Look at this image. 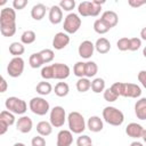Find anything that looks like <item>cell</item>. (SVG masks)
Returning a JSON list of instances; mask_svg holds the SVG:
<instances>
[{
  "label": "cell",
  "instance_id": "obj_11",
  "mask_svg": "<svg viewBox=\"0 0 146 146\" xmlns=\"http://www.w3.org/2000/svg\"><path fill=\"white\" fill-rule=\"evenodd\" d=\"M94 51H95V44L91 41H89V40L82 41L80 43L79 48H78L79 56L84 58V59H89L94 55Z\"/></svg>",
  "mask_w": 146,
  "mask_h": 146
},
{
  "label": "cell",
  "instance_id": "obj_48",
  "mask_svg": "<svg viewBox=\"0 0 146 146\" xmlns=\"http://www.w3.org/2000/svg\"><path fill=\"white\" fill-rule=\"evenodd\" d=\"M140 36H141V40H145V41H146V26L141 29V31H140Z\"/></svg>",
  "mask_w": 146,
  "mask_h": 146
},
{
  "label": "cell",
  "instance_id": "obj_40",
  "mask_svg": "<svg viewBox=\"0 0 146 146\" xmlns=\"http://www.w3.org/2000/svg\"><path fill=\"white\" fill-rule=\"evenodd\" d=\"M91 145H92V140L87 135H81L76 139V146H91Z\"/></svg>",
  "mask_w": 146,
  "mask_h": 146
},
{
  "label": "cell",
  "instance_id": "obj_26",
  "mask_svg": "<svg viewBox=\"0 0 146 146\" xmlns=\"http://www.w3.org/2000/svg\"><path fill=\"white\" fill-rule=\"evenodd\" d=\"M0 122L7 124L8 127L13 125L15 123V115H14V113L9 112L8 110L1 111V113H0Z\"/></svg>",
  "mask_w": 146,
  "mask_h": 146
},
{
  "label": "cell",
  "instance_id": "obj_15",
  "mask_svg": "<svg viewBox=\"0 0 146 146\" xmlns=\"http://www.w3.org/2000/svg\"><path fill=\"white\" fill-rule=\"evenodd\" d=\"M73 132L71 130H60L57 133V146H71L73 143Z\"/></svg>",
  "mask_w": 146,
  "mask_h": 146
},
{
  "label": "cell",
  "instance_id": "obj_47",
  "mask_svg": "<svg viewBox=\"0 0 146 146\" xmlns=\"http://www.w3.org/2000/svg\"><path fill=\"white\" fill-rule=\"evenodd\" d=\"M7 88H8V84H7V81H6V79L2 76L1 78V82H0V92H6V90H7Z\"/></svg>",
  "mask_w": 146,
  "mask_h": 146
},
{
  "label": "cell",
  "instance_id": "obj_19",
  "mask_svg": "<svg viewBox=\"0 0 146 146\" xmlns=\"http://www.w3.org/2000/svg\"><path fill=\"white\" fill-rule=\"evenodd\" d=\"M87 127H88V129H89L91 132H99V131L103 130L104 123H103V120H102L99 116L94 115V116H90V117L88 119Z\"/></svg>",
  "mask_w": 146,
  "mask_h": 146
},
{
  "label": "cell",
  "instance_id": "obj_7",
  "mask_svg": "<svg viewBox=\"0 0 146 146\" xmlns=\"http://www.w3.org/2000/svg\"><path fill=\"white\" fill-rule=\"evenodd\" d=\"M81 24H82V21L79 17V15L74 14V13H70L64 18L63 27H64V31L67 34H74L79 31V29L81 27Z\"/></svg>",
  "mask_w": 146,
  "mask_h": 146
},
{
  "label": "cell",
  "instance_id": "obj_16",
  "mask_svg": "<svg viewBox=\"0 0 146 146\" xmlns=\"http://www.w3.org/2000/svg\"><path fill=\"white\" fill-rule=\"evenodd\" d=\"M48 18L49 22L54 25L59 24L63 21V10L58 5H54L50 7L49 9V14H48Z\"/></svg>",
  "mask_w": 146,
  "mask_h": 146
},
{
  "label": "cell",
  "instance_id": "obj_23",
  "mask_svg": "<svg viewBox=\"0 0 146 146\" xmlns=\"http://www.w3.org/2000/svg\"><path fill=\"white\" fill-rule=\"evenodd\" d=\"M36 131L40 136L42 137H47L52 132V125L50 122L48 121H40L36 124Z\"/></svg>",
  "mask_w": 146,
  "mask_h": 146
},
{
  "label": "cell",
  "instance_id": "obj_1",
  "mask_svg": "<svg viewBox=\"0 0 146 146\" xmlns=\"http://www.w3.org/2000/svg\"><path fill=\"white\" fill-rule=\"evenodd\" d=\"M0 32L3 36H13L16 33V11L6 7L0 11Z\"/></svg>",
  "mask_w": 146,
  "mask_h": 146
},
{
  "label": "cell",
  "instance_id": "obj_14",
  "mask_svg": "<svg viewBox=\"0 0 146 146\" xmlns=\"http://www.w3.org/2000/svg\"><path fill=\"white\" fill-rule=\"evenodd\" d=\"M144 130L145 129L143 128V125H140L139 123H136V122H131L125 127V133L129 137L135 138V139L141 138L143 133H144Z\"/></svg>",
  "mask_w": 146,
  "mask_h": 146
},
{
  "label": "cell",
  "instance_id": "obj_34",
  "mask_svg": "<svg viewBox=\"0 0 146 146\" xmlns=\"http://www.w3.org/2000/svg\"><path fill=\"white\" fill-rule=\"evenodd\" d=\"M84 62H76L73 66V73L76 75L79 79L80 78H86V71H84Z\"/></svg>",
  "mask_w": 146,
  "mask_h": 146
},
{
  "label": "cell",
  "instance_id": "obj_44",
  "mask_svg": "<svg viewBox=\"0 0 146 146\" xmlns=\"http://www.w3.org/2000/svg\"><path fill=\"white\" fill-rule=\"evenodd\" d=\"M29 1L27 0H14L13 1V8L17 9V10H22L25 8V6H27Z\"/></svg>",
  "mask_w": 146,
  "mask_h": 146
},
{
  "label": "cell",
  "instance_id": "obj_17",
  "mask_svg": "<svg viewBox=\"0 0 146 146\" xmlns=\"http://www.w3.org/2000/svg\"><path fill=\"white\" fill-rule=\"evenodd\" d=\"M100 19H102L110 29L116 26L117 23H119V16H117V14H116L115 11H113V10H106V11H104V13L102 14Z\"/></svg>",
  "mask_w": 146,
  "mask_h": 146
},
{
  "label": "cell",
  "instance_id": "obj_38",
  "mask_svg": "<svg viewBox=\"0 0 146 146\" xmlns=\"http://www.w3.org/2000/svg\"><path fill=\"white\" fill-rule=\"evenodd\" d=\"M129 42H130L129 38H127V36L120 38L117 40V42H116V47L121 51H127V50H129Z\"/></svg>",
  "mask_w": 146,
  "mask_h": 146
},
{
  "label": "cell",
  "instance_id": "obj_22",
  "mask_svg": "<svg viewBox=\"0 0 146 146\" xmlns=\"http://www.w3.org/2000/svg\"><path fill=\"white\" fill-rule=\"evenodd\" d=\"M95 50L99 54H107L111 50V42L106 38H99L95 42Z\"/></svg>",
  "mask_w": 146,
  "mask_h": 146
},
{
  "label": "cell",
  "instance_id": "obj_12",
  "mask_svg": "<svg viewBox=\"0 0 146 146\" xmlns=\"http://www.w3.org/2000/svg\"><path fill=\"white\" fill-rule=\"evenodd\" d=\"M68 43H70V36L66 32H58L55 34L52 39V47L56 50L64 49Z\"/></svg>",
  "mask_w": 146,
  "mask_h": 146
},
{
  "label": "cell",
  "instance_id": "obj_45",
  "mask_svg": "<svg viewBox=\"0 0 146 146\" xmlns=\"http://www.w3.org/2000/svg\"><path fill=\"white\" fill-rule=\"evenodd\" d=\"M138 81L141 83L144 88H146V70H141L138 73Z\"/></svg>",
  "mask_w": 146,
  "mask_h": 146
},
{
  "label": "cell",
  "instance_id": "obj_36",
  "mask_svg": "<svg viewBox=\"0 0 146 146\" xmlns=\"http://www.w3.org/2000/svg\"><path fill=\"white\" fill-rule=\"evenodd\" d=\"M41 78L47 81V80H51L54 79V70H52V65H46L41 68Z\"/></svg>",
  "mask_w": 146,
  "mask_h": 146
},
{
  "label": "cell",
  "instance_id": "obj_37",
  "mask_svg": "<svg viewBox=\"0 0 146 146\" xmlns=\"http://www.w3.org/2000/svg\"><path fill=\"white\" fill-rule=\"evenodd\" d=\"M110 88H111V90H112L117 97H120V96L123 97V94H124V82H115V83H113Z\"/></svg>",
  "mask_w": 146,
  "mask_h": 146
},
{
  "label": "cell",
  "instance_id": "obj_53",
  "mask_svg": "<svg viewBox=\"0 0 146 146\" xmlns=\"http://www.w3.org/2000/svg\"><path fill=\"white\" fill-rule=\"evenodd\" d=\"M91 146H92V145H91Z\"/></svg>",
  "mask_w": 146,
  "mask_h": 146
},
{
  "label": "cell",
  "instance_id": "obj_41",
  "mask_svg": "<svg viewBox=\"0 0 146 146\" xmlns=\"http://www.w3.org/2000/svg\"><path fill=\"white\" fill-rule=\"evenodd\" d=\"M141 47V39L140 38H130L129 42V50L130 51H137Z\"/></svg>",
  "mask_w": 146,
  "mask_h": 146
},
{
  "label": "cell",
  "instance_id": "obj_2",
  "mask_svg": "<svg viewBox=\"0 0 146 146\" xmlns=\"http://www.w3.org/2000/svg\"><path fill=\"white\" fill-rule=\"evenodd\" d=\"M104 3H105V1H99V0L82 1L78 6V13L82 17H88V16L96 17L99 15V13L102 10V6Z\"/></svg>",
  "mask_w": 146,
  "mask_h": 146
},
{
  "label": "cell",
  "instance_id": "obj_43",
  "mask_svg": "<svg viewBox=\"0 0 146 146\" xmlns=\"http://www.w3.org/2000/svg\"><path fill=\"white\" fill-rule=\"evenodd\" d=\"M31 145L32 146H46V139L42 136L38 135V136H35V137L32 138Z\"/></svg>",
  "mask_w": 146,
  "mask_h": 146
},
{
  "label": "cell",
  "instance_id": "obj_25",
  "mask_svg": "<svg viewBox=\"0 0 146 146\" xmlns=\"http://www.w3.org/2000/svg\"><path fill=\"white\" fill-rule=\"evenodd\" d=\"M35 90H36V92L39 94V95H41V96H47V95H49L51 91H52V87H51V84L49 83V82H47V81H41V82H39L38 84H36V87H35Z\"/></svg>",
  "mask_w": 146,
  "mask_h": 146
},
{
  "label": "cell",
  "instance_id": "obj_21",
  "mask_svg": "<svg viewBox=\"0 0 146 146\" xmlns=\"http://www.w3.org/2000/svg\"><path fill=\"white\" fill-rule=\"evenodd\" d=\"M46 11H47V7L43 3H36L31 9V16L35 21H41L44 17Z\"/></svg>",
  "mask_w": 146,
  "mask_h": 146
},
{
  "label": "cell",
  "instance_id": "obj_33",
  "mask_svg": "<svg viewBox=\"0 0 146 146\" xmlns=\"http://www.w3.org/2000/svg\"><path fill=\"white\" fill-rule=\"evenodd\" d=\"M94 30H95V32L98 33V34H105V33H107L111 29H110L100 18H98V19H96V21L94 22Z\"/></svg>",
  "mask_w": 146,
  "mask_h": 146
},
{
  "label": "cell",
  "instance_id": "obj_52",
  "mask_svg": "<svg viewBox=\"0 0 146 146\" xmlns=\"http://www.w3.org/2000/svg\"><path fill=\"white\" fill-rule=\"evenodd\" d=\"M143 55H144V57L146 58V47H145V48L143 49Z\"/></svg>",
  "mask_w": 146,
  "mask_h": 146
},
{
  "label": "cell",
  "instance_id": "obj_46",
  "mask_svg": "<svg viewBox=\"0 0 146 146\" xmlns=\"http://www.w3.org/2000/svg\"><path fill=\"white\" fill-rule=\"evenodd\" d=\"M128 3H129V6H131L133 8H137V7L146 5V0H129Z\"/></svg>",
  "mask_w": 146,
  "mask_h": 146
},
{
  "label": "cell",
  "instance_id": "obj_27",
  "mask_svg": "<svg viewBox=\"0 0 146 146\" xmlns=\"http://www.w3.org/2000/svg\"><path fill=\"white\" fill-rule=\"evenodd\" d=\"M36 39V34L34 31L32 30H27V31H24L21 35V41L23 44H31L35 41Z\"/></svg>",
  "mask_w": 146,
  "mask_h": 146
},
{
  "label": "cell",
  "instance_id": "obj_9",
  "mask_svg": "<svg viewBox=\"0 0 146 146\" xmlns=\"http://www.w3.org/2000/svg\"><path fill=\"white\" fill-rule=\"evenodd\" d=\"M24 59L22 57H14L7 65V73L11 78H18L24 71Z\"/></svg>",
  "mask_w": 146,
  "mask_h": 146
},
{
  "label": "cell",
  "instance_id": "obj_35",
  "mask_svg": "<svg viewBox=\"0 0 146 146\" xmlns=\"http://www.w3.org/2000/svg\"><path fill=\"white\" fill-rule=\"evenodd\" d=\"M39 52H40V56H41V58L43 60V64H48V63L54 60L55 54H54V51L51 49H42Z\"/></svg>",
  "mask_w": 146,
  "mask_h": 146
},
{
  "label": "cell",
  "instance_id": "obj_49",
  "mask_svg": "<svg viewBox=\"0 0 146 146\" xmlns=\"http://www.w3.org/2000/svg\"><path fill=\"white\" fill-rule=\"evenodd\" d=\"M130 146H144V145H143L140 141H137V140H136V141H132V143L130 144Z\"/></svg>",
  "mask_w": 146,
  "mask_h": 146
},
{
  "label": "cell",
  "instance_id": "obj_32",
  "mask_svg": "<svg viewBox=\"0 0 146 146\" xmlns=\"http://www.w3.org/2000/svg\"><path fill=\"white\" fill-rule=\"evenodd\" d=\"M91 88V82L88 78H80L76 81V89L80 92H86Z\"/></svg>",
  "mask_w": 146,
  "mask_h": 146
},
{
  "label": "cell",
  "instance_id": "obj_18",
  "mask_svg": "<svg viewBox=\"0 0 146 146\" xmlns=\"http://www.w3.org/2000/svg\"><path fill=\"white\" fill-rule=\"evenodd\" d=\"M141 95V89L138 84L136 83H129L124 82V94L123 97H129V98H138Z\"/></svg>",
  "mask_w": 146,
  "mask_h": 146
},
{
  "label": "cell",
  "instance_id": "obj_24",
  "mask_svg": "<svg viewBox=\"0 0 146 146\" xmlns=\"http://www.w3.org/2000/svg\"><path fill=\"white\" fill-rule=\"evenodd\" d=\"M25 51V47L22 42H11L9 46V52L10 55H13L14 57H21V55H23Z\"/></svg>",
  "mask_w": 146,
  "mask_h": 146
},
{
  "label": "cell",
  "instance_id": "obj_30",
  "mask_svg": "<svg viewBox=\"0 0 146 146\" xmlns=\"http://www.w3.org/2000/svg\"><path fill=\"white\" fill-rule=\"evenodd\" d=\"M91 90L95 94H100L105 90V80L103 78H96L91 81Z\"/></svg>",
  "mask_w": 146,
  "mask_h": 146
},
{
  "label": "cell",
  "instance_id": "obj_42",
  "mask_svg": "<svg viewBox=\"0 0 146 146\" xmlns=\"http://www.w3.org/2000/svg\"><path fill=\"white\" fill-rule=\"evenodd\" d=\"M103 96H104V99L106 100V102H110V103H112V102H115L119 97L111 90V88H107V89H105L104 90V94H103Z\"/></svg>",
  "mask_w": 146,
  "mask_h": 146
},
{
  "label": "cell",
  "instance_id": "obj_20",
  "mask_svg": "<svg viewBox=\"0 0 146 146\" xmlns=\"http://www.w3.org/2000/svg\"><path fill=\"white\" fill-rule=\"evenodd\" d=\"M135 114L139 120H146V97L138 99L135 104Z\"/></svg>",
  "mask_w": 146,
  "mask_h": 146
},
{
  "label": "cell",
  "instance_id": "obj_8",
  "mask_svg": "<svg viewBox=\"0 0 146 146\" xmlns=\"http://www.w3.org/2000/svg\"><path fill=\"white\" fill-rule=\"evenodd\" d=\"M66 112L64 107L62 106H55L50 110V115H49V122L51 123L52 127L55 128H60L64 125L66 121Z\"/></svg>",
  "mask_w": 146,
  "mask_h": 146
},
{
  "label": "cell",
  "instance_id": "obj_6",
  "mask_svg": "<svg viewBox=\"0 0 146 146\" xmlns=\"http://www.w3.org/2000/svg\"><path fill=\"white\" fill-rule=\"evenodd\" d=\"M29 107L32 111V113L40 116L46 115L50 110L49 103L42 97H33L29 103Z\"/></svg>",
  "mask_w": 146,
  "mask_h": 146
},
{
  "label": "cell",
  "instance_id": "obj_3",
  "mask_svg": "<svg viewBox=\"0 0 146 146\" xmlns=\"http://www.w3.org/2000/svg\"><path fill=\"white\" fill-rule=\"evenodd\" d=\"M103 119L106 123L114 125V127H119L123 123L124 115L122 111H120L119 108L114 106H106L103 110Z\"/></svg>",
  "mask_w": 146,
  "mask_h": 146
},
{
  "label": "cell",
  "instance_id": "obj_5",
  "mask_svg": "<svg viewBox=\"0 0 146 146\" xmlns=\"http://www.w3.org/2000/svg\"><path fill=\"white\" fill-rule=\"evenodd\" d=\"M5 106L6 108L14 113V114H18V115H23L26 111H27V104L25 100L18 98V97H8L5 102Z\"/></svg>",
  "mask_w": 146,
  "mask_h": 146
},
{
  "label": "cell",
  "instance_id": "obj_31",
  "mask_svg": "<svg viewBox=\"0 0 146 146\" xmlns=\"http://www.w3.org/2000/svg\"><path fill=\"white\" fill-rule=\"evenodd\" d=\"M29 64L32 68H39L43 65V60L40 56V52H34L29 58Z\"/></svg>",
  "mask_w": 146,
  "mask_h": 146
},
{
  "label": "cell",
  "instance_id": "obj_13",
  "mask_svg": "<svg viewBox=\"0 0 146 146\" xmlns=\"http://www.w3.org/2000/svg\"><path fill=\"white\" fill-rule=\"evenodd\" d=\"M16 128L19 132L22 133H29L32 128H33V122H32V119L27 115H23L21 116L17 122H16Z\"/></svg>",
  "mask_w": 146,
  "mask_h": 146
},
{
  "label": "cell",
  "instance_id": "obj_29",
  "mask_svg": "<svg viewBox=\"0 0 146 146\" xmlns=\"http://www.w3.org/2000/svg\"><path fill=\"white\" fill-rule=\"evenodd\" d=\"M54 91H55L56 96H58V97H65L70 92V87H68V84L66 82H58L55 86Z\"/></svg>",
  "mask_w": 146,
  "mask_h": 146
},
{
  "label": "cell",
  "instance_id": "obj_39",
  "mask_svg": "<svg viewBox=\"0 0 146 146\" xmlns=\"http://www.w3.org/2000/svg\"><path fill=\"white\" fill-rule=\"evenodd\" d=\"M75 1L74 0H62L60 2H59V7L62 8V10H65V11H71V10H73L74 9V7H75Z\"/></svg>",
  "mask_w": 146,
  "mask_h": 146
},
{
  "label": "cell",
  "instance_id": "obj_28",
  "mask_svg": "<svg viewBox=\"0 0 146 146\" xmlns=\"http://www.w3.org/2000/svg\"><path fill=\"white\" fill-rule=\"evenodd\" d=\"M84 71H86V78H92L97 74L98 72V66L95 62L92 60H88L86 62V65H84Z\"/></svg>",
  "mask_w": 146,
  "mask_h": 146
},
{
  "label": "cell",
  "instance_id": "obj_51",
  "mask_svg": "<svg viewBox=\"0 0 146 146\" xmlns=\"http://www.w3.org/2000/svg\"><path fill=\"white\" fill-rule=\"evenodd\" d=\"M14 146H25V144H23V143H15Z\"/></svg>",
  "mask_w": 146,
  "mask_h": 146
},
{
  "label": "cell",
  "instance_id": "obj_4",
  "mask_svg": "<svg viewBox=\"0 0 146 146\" xmlns=\"http://www.w3.org/2000/svg\"><path fill=\"white\" fill-rule=\"evenodd\" d=\"M67 123L68 128L73 133L80 135L86 130V121L81 113L73 111L67 115Z\"/></svg>",
  "mask_w": 146,
  "mask_h": 146
},
{
  "label": "cell",
  "instance_id": "obj_50",
  "mask_svg": "<svg viewBox=\"0 0 146 146\" xmlns=\"http://www.w3.org/2000/svg\"><path fill=\"white\" fill-rule=\"evenodd\" d=\"M141 138H143V140L146 143V129L144 130V133H143V137H141Z\"/></svg>",
  "mask_w": 146,
  "mask_h": 146
},
{
  "label": "cell",
  "instance_id": "obj_10",
  "mask_svg": "<svg viewBox=\"0 0 146 146\" xmlns=\"http://www.w3.org/2000/svg\"><path fill=\"white\" fill-rule=\"evenodd\" d=\"M51 65H52V70H54V79L64 80V79H67L70 76L71 70L66 64L55 63V64H51Z\"/></svg>",
  "mask_w": 146,
  "mask_h": 146
}]
</instances>
